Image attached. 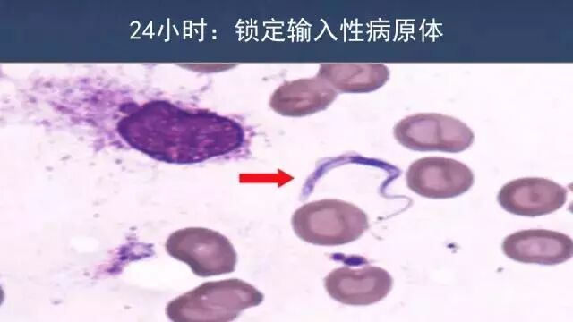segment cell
Instances as JSON below:
<instances>
[{
    "instance_id": "1",
    "label": "cell",
    "mask_w": 573,
    "mask_h": 322,
    "mask_svg": "<svg viewBox=\"0 0 573 322\" xmlns=\"http://www.w3.org/2000/svg\"><path fill=\"white\" fill-rule=\"evenodd\" d=\"M122 131L135 148L173 163L223 156L238 149L244 140L243 127L232 119L171 108L143 110L126 121Z\"/></svg>"
},
{
    "instance_id": "2",
    "label": "cell",
    "mask_w": 573,
    "mask_h": 322,
    "mask_svg": "<svg viewBox=\"0 0 573 322\" xmlns=\"http://www.w3.org/2000/svg\"><path fill=\"white\" fill-rule=\"evenodd\" d=\"M262 301L263 294L254 286L231 278L205 283L173 300L167 314L173 321L227 322Z\"/></svg>"
},
{
    "instance_id": "3",
    "label": "cell",
    "mask_w": 573,
    "mask_h": 322,
    "mask_svg": "<svg viewBox=\"0 0 573 322\" xmlns=\"http://www.w3.org/2000/svg\"><path fill=\"white\" fill-rule=\"evenodd\" d=\"M291 224L301 240L321 246L352 242L369 228L364 211L352 203L334 199L303 205L293 214Z\"/></svg>"
},
{
    "instance_id": "4",
    "label": "cell",
    "mask_w": 573,
    "mask_h": 322,
    "mask_svg": "<svg viewBox=\"0 0 573 322\" xmlns=\"http://www.w3.org/2000/svg\"><path fill=\"white\" fill-rule=\"evenodd\" d=\"M394 137L403 147L415 151L458 153L474 142L473 131L460 120L437 113H419L400 120Z\"/></svg>"
},
{
    "instance_id": "5",
    "label": "cell",
    "mask_w": 573,
    "mask_h": 322,
    "mask_svg": "<svg viewBox=\"0 0 573 322\" xmlns=\"http://www.w3.org/2000/svg\"><path fill=\"white\" fill-rule=\"evenodd\" d=\"M166 249L199 276L227 274L235 269L237 256L232 243L221 233L207 228L178 230L168 237Z\"/></svg>"
},
{
    "instance_id": "6",
    "label": "cell",
    "mask_w": 573,
    "mask_h": 322,
    "mask_svg": "<svg viewBox=\"0 0 573 322\" xmlns=\"http://www.w3.org/2000/svg\"><path fill=\"white\" fill-rule=\"evenodd\" d=\"M407 187L428 199H450L466 192L475 177L465 164L447 157H427L413 162L406 174Z\"/></svg>"
},
{
    "instance_id": "7",
    "label": "cell",
    "mask_w": 573,
    "mask_h": 322,
    "mask_svg": "<svg viewBox=\"0 0 573 322\" xmlns=\"http://www.w3.org/2000/svg\"><path fill=\"white\" fill-rule=\"evenodd\" d=\"M392 284L389 272L371 265L357 268L344 266L331 271L324 279L329 295L351 306H366L381 301L389 293Z\"/></svg>"
},
{
    "instance_id": "8",
    "label": "cell",
    "mask_w": 573,
    "mask_h": 322,
    "mask_svg": "<svg viewBox=\"0 0 573 322\" xmlns=\"http://www.w3.org/2000/svg\"><path fill=\"white\" fill-rule=\"evenodd\" d=\"M567 190L540 177L512 180L499 191L497 199L507 212L523 216H539L560 209L567 200Z\"/></svg>"
},
{
    "instance_id": "9",
    "label": "cell",
    "mask_w": 573,
    "mask_h": 322,
    "mask_svg": "<svg viewBox=\"0 0 573 322\" xmlns=\"http://www.w3.org/2000/svg\"><path fill=\"white\" fill-rule=\"evenodd\" d=\"M502 250L520 263L558 265L572 258L573 242L569 235L555 231L522 230L504 239Z\"/></svg>"
},
{
    "instance_id": "10",
    "label": "cell",
    "mask_w": 573,
    "mask_h": 322,
    "mask_svg": "<svg viewBox=\"0 0 573 322\" xmlns=\"http://www.w3.org/2000/svg\"><path fill=\"white\" fill-rule=\"evenodd\" d=\"M337 95L338 92L317 75L283 83L271 95L269 106L281 115L302 117L326 109Z\"/></svg>"
},
{
    "instance_id": "11",
    "label": "cell",
    "mask_w": 573,
    "mask_h": 322,
    "mask_svg": "<svg viewBox=\"0 0 573 322\" xmlns=\"http://www.w3.org/2000/svg\"><path fill=\"white\" fill-rule=\"evenodd\" d=\"M318 76L337 92L370 93L381 88L389 79V70L382 64H321Z\"/></svg>"
}]
</instances>
